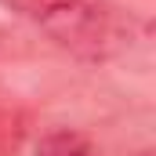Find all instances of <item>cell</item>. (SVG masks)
I'll return each instance as SVG.
<instances>
[{
	"mask_svg": "<svg viewBox=\"0 0 156 156\" xmlns=\"http://www.w3.org/2000/svg\"><path fill=\"white\" fill-rule=\"evenodd\" d=\"M0 4L40 26L62 51L83 62H109L134 40V18L105 0H0Z\"/></svg>",
	"mask_w": 156,
	"mask_h": 156,
	"instance_id": "6da1fadb",
	"label": "cell"
},
{
	"mask_svg": "<svg viewBox=\"0 0 156 156\" xmlns=\"http://www.w3.org/2000/svg\"><path fill=\"white\" fill-rule=\"evenodd\" d=\"M37 156H98L91 149V142L76 134V131H55V134H47L44 142H40Z\"/></svg>",
	"mask_w": 156,
	"mask_h": 156,
	"instance_id": "7a4b0ae2",
	"label": "cell"
}]
</instances>
